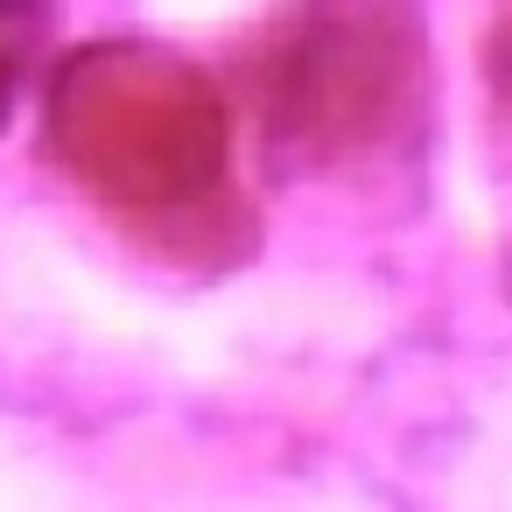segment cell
Wrapping results in <instances>:
<instances>
[{
  "mask_svg": "<svg viewBox=\"0 0 512 512\" xmlns=\"http://www.w3.org/2000/svg\"><path fill=\"white\" fill-rule=\"evenodd\" d=\"M57 155L113 211H183L218 183L225 127L197 71L155 50H92L64 71L50 113Z\"/></svg>",
  "mask_w": 512,
  "mask_h": 512,
  "instance_id": "1",
  "label": "cell"
},
{
  "mask_svg": "<svg viewBox=\"0 0 512 512\" xmlns=\"http://www.w3.org/2000/svg\"><path fill=\"white\" fill-rule=\"evenodd\" d=\"M365 29L372 22H323V50L302 43V57L281 64V85L267 99L274 127L281 134H337V141H358L386 120V99H393V71H400V50H379L365 57Z\"/></svg>",
  "mask_w": 512,
  "mask_h": 512,
  "instance_id": "2",
  "label": "cell"
},
{
  "mask_svg": "<svg viewBox=\"0 0 512 512\" xmlns=\"http://www.w3.org/2000/svg\"><path fill=\"white\" fill-rule=\"evenodd\" d=\"M8 64H15V57H8V22H0V85H8Z\"/></svg>",
  "mask_w": 512,
  "mask_h": 512,
  "instance_id": "3",
  "label": "cell"
}]
</instances>
